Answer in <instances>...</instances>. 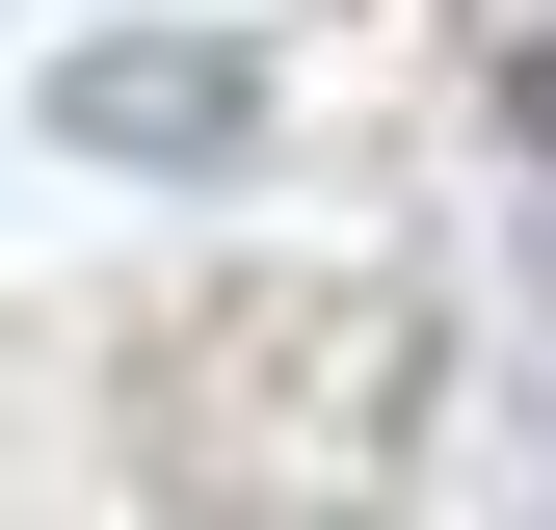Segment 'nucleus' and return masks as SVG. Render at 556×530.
<instances>
[{"label":"nucleus","instance_id":"f03ea898","mask_svg":"<svg viewBox=\"0 0 556 530\" xmlns=\"http://www.w3.org/2000/svg\"><path fill=\"white\" fill-rule=\"evenodd\" d=\"M53 132L80 160H160V186H239L265 160V53L239 27H80L53 53Z\"/></svg>","mask_w":556,"mask_h":530},{"label":"nucleus","instance_id":"7ed1b4c3","mask_svg":"<svg viewBox=\"0 0 556 530\" xmlns=\"http://www.w3.org/2000/svg\"><path fill=\"white\" fill-rule=\"evenodd\" d=\"M504 160H530V186H556V27H530V53H504Z\"/></svg>","mask_w":556,"mask_h":530},{"label":"nucleus","instance_id":"f257e3e1","mask_svg":"<svg viewBox=\"0 0 556 530\" xmlns=\"http://www.w3.org/2000/svg\"><path fill=\"white\" fill-rule=\"evenodd\" d=\"M425 398H451V318L397 265H239V292H160L132 345V478L186 530H371Z\"/></svg>","mask_w":556,"mask_h":530}]
</instances>
